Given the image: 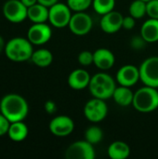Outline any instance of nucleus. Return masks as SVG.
<instances>
[{
	"instance_id": "nucleus-22",
	"label": "nucleus",
	"mask_w": 158,
	"mask_h": 159,
	"mask_svg": "<svg viewBox=\"0 0 158 159\" xmlns=\"http://www.w3.org/2000/svg\"><path fill=\"white\" fill-rule=\"evenodd\" d=\"M31 61L34 65L38 67H47L53 61V54L47 48H38L34 50Z\"/></svg>"
},
{
	"instance_id": "nucleus-5",
	"label": "nucleus",
	"mask_w": 158,
	"mask_h": 159,
	"mask_svg": "<svg viewBox=\"0 0 158 159\" xmlns=\"http://www.w3.org/2000/svg\"><path fill=\"white\" fill-rule=\"evenodd\" d=\"M139 68L142 84L158 89V56L145 59Z\"/></svg>"
},
{
	"instance_id": "nucleus-19",
	"label": "nucleus",
	"mask_w": 158,
	"mask_h": 159,
	"mask_svg": "<svg viewBox=\"0 0 158 159\" xmlns=\"http://www.w3.org/2000/svg\"><path fill=\"white\" fill-rule=\"evenodd\" d=\"M116 104L122 107H127L129 105H132L134 92L130 89L129 87L119 86L116 87L115 92L112 97Z\"/></svg>"
},
{
	"instance_id": "nucleus-14",
	"label": "nucleus",
	"mask_w": 158,
	"mask_h": 159,
	"mask_svg": "<svg viewBox=\"0 0 158 159\" xmlns=\"http://www.w3.org/2000/svg\"><path fill=\"white\" fill-rule=\"evenodd\" d=\"M123 18L124 16L120 12L114 9L102 16L100 21L101 29L108 34H115L122 28Z\"/></svg>"
},
{
	"instance_id": "nucleus-23",
	"label": "nucleus",
	"mask_w": 158,
	"mask_h": 159,
	"mask_svg": "<svg viewBox=\"0 0 158 159\" xmlns=\"http://www.w3.org/2000/svg\"><path fill=\"white\" fill-rule=\"evenodd\" d=\"M129 10L130 16L136 20H140L147 15V2L142 0H134L129 5Z\"/></svg>"
},
{
	"instance_id": "nucleus-16",
	"label": "nucleus",
	"mask_w": 158,
	"mask_h": 159,
	"mask_svg": "<svg viewBox=\"0 0 158 159\" xmlns=\"http://www.w3.org/2000/svg\"><path fill=\"white\" fill-rule=\"evenodd\" d=\"M90 79L91 76L88 71L78 68L70 73L67 82L71 89L74 90H81L86 88H88Z\"/></svg>"
},
{
	"instance_id": "nucleus-25",
	"label": "nucleus",
	"mask_w": 158,
	"mask_h": 159,
	"mask_svg": "<svg viewBox=\"0 0 158 159\" xmlns=\"http://www.w3.org/2000/svg\"><path fill=\"white\" fill-rule=\"evenodd\" d=\"M103 138V131L98 126H90L85 132V140L95 145L102 142Z\"/></svg>"
},
{
	"instance_id": "nucleus-8",
	"label": "nucleus",
	"mask_w": 158,
	"mask_h": 159,
	"mask_svg": "<svg viewBox=\"0 0 158 159\" xmlns=\"http://www.w3.org/2000/svg\"><path fill=\"white\" fill-rule=\"evenodd\" d=\"M64 157L66 159H94L96 152L93 144L88 141H76L66 148Z\"/></svg>"
},
{
	"instance_id": "nucleus-34",
	"label": "nucleus",
	"mask_w": 158,
	"mask_h": 159,
	"mask_svg": "<svg viewBox=\"0 0 158 159\" xmlns=\"http://www.w3.org/2000/svg\"><path fill=\"white\" fill-rule=\"evenodd\" d=\"M20 1H21V2L23 3V5L26 6L27 7L33 6V5H34V4H36V3H38L37 0H20Z\"/></svg>"
},
{
	"instance_id": "nucleus-9",
	"label": "nucleus",
	"mask_w": 158,
	"mask_h": 159,
	"mask_svg": "<svg viewBox=\"0 0 158 159\" xmlns=\"http://www.w3.org/2000/svg\"><path fill=\"white\" fill-rule=\"evenodd\" d=\"M28 7L20 0H7L3 6L5 18L12 23H20L27 18Z\"/></svg>"
},
{
	"instance_id": "nucleus-35",
	"label": "nucleus",
	"mask_w": 158,
	"mask_h": 159,
	"mask_svg": "<svg viewBox=\"0 0 158 159\" xmlns=\"http://www.w3.org/2000/svg\"><path fill=\"white\" fill-rule=\"evenodd\" d=\"M5 47H6V43H5V40L4 38L0 35V53L5 49Z\"/></svg>"
},
{
	"instance_id": "nucleus-12",
	"label": "nucleus",
	"mask_w": 158,
	"mask_h": 159,
	"mask_svg": "<svg viewBox=\"0 0 158 159\" xmlns=\"http://www.w3.org/2000/svg\"><path fill=\"white\" fill-rule=\"evenodd\" d=\"M49 131L57 137H66L74 129V122L68 116L61 115L53 117L48 125Z\"/></svg>"
},
{
	"instance_id": "nucleus-4",
	"label": "nucleus",
	"mask_w": 158,
	"mask_h": 159,
	"mask_svg": "<svg viewBox=\"0 0 158 159\" xmlns=\"http://www.w3.org/2000/svg\"><path fill=\"white\" fill-rule=\"evenodd\" d=\"M132 106L140 113H151L158 109L157 89L143 86L134 92Z\"/></svg>"
},
{
	"instance_id": "nucleus-20",
	"label": "nucleus",
	"mask_w": 158,
	"mask_h": 159,
	"mask_svg": "<svg viewBox=\"0 0 158 159\" xmlns=\"http://www.w3.org/2000/svg\"><path fill=\"white\" fill-rule=\"evenodd\" d=\"M29 134V129L27 125L23 121L12 122L9 125V129L7 131L8 138L16 143H20L24 141Z\"/></svg>"
},
{
	"instance_id": "nucleus-29",
	"label": "nucleus",
	"mask_w": 158,
	"mask_h": 159,
	"mask_svg": "<svg viewBox=\"0 0 158 159\" xmlns=\"http://www.w3.org/2000/svg\"><path fill=\"white\" fill-rule=\"evenodd\" d=\"M9 125H10V122L8 121V119L3 114L0 113V137L7 134Z\"/></svg>"
},
{
	"instance_id": "nucleus-1",
	"label": "nucleus",
	"mask_w": 158,
	"mask_h": 159,
	"mask_svg": "<svg viewBox=\"0 0 158 159\" xmlns=\"http://www.w3.org/2000/svg\"><path fill=\"white\" fill-rule=\"evenodd\" d=\"M0 113L10 123L24 121L29 113V105L22 96L17 93H9L5 95L0 101Z\"/></svg>"
},
{
	"instance_id": "nucleus-17",
	"label": "nucleus",
	"mask_w": 158,
	"mask_h": 159,
	"mask_svg": "<svg viewBox=\"0 0 158 159\" xmlns=\"http://www.w3.org/2000/svg\"><path fill=\"white\" fill-rule=\"evenodd\" d=\"M141 35L147 43L158 42V20L149 18L141 27Z\"/></svg>"
},
{
	"instance_id": "nucleus-15",
	"label": "nucleus",
	"mask_w": 158,
	"mask_h": 159,
	"mask_svg": "<svg viewBox=\"0 0 158 159\" xmlns=\"http://www.w3.org/2000/svg\"><path fill=\"white\" fill-rule=\"evenodd\" d=\"M115 62V54L108 48H101L93 52V64L102 71L111 69Z\"/></svg>"
},
{
	"instance_id": "nucleus-2",
	"label": "nucleus",
	"mask_w": 158,
	"mask_h": 159,
	"mask_svg": "<svg viewBox=\"0 0 158 159\" xmlns=\"http://www.w3.org/2000/svg\"><path fill=\"white\" fill-rule=\"evenodd\" d=\"M33 44L24 37H14L6 43L5 54L12 61L22 62L31 60L34 52Z\"/></svg>"
},
{
	"instance_id": "nucleus-24",
	"label": "nucleus",
	"mask_w": 158,
	"mask_h": 159,
	"mask_svg": "<svg viewBox=\"0 0 158 159\" xmlns=\"http://www.w3.org/2000/svg\"><path fill=\"white\" fill-rule=\"evenodd\" d=\"M115 0H93L92 7L99 15H104L115 9Z\"/></svg>"
},
{
	"instance_id": "nucleus-33",
	"label": "nucleus",
	"mask_w": 158,
	"mask_h": 159,
	"mask_svg": "<svg viewBox=\"0 0 158 159\" xmlns=\"http://www.w3.org/2000/svg\"><path fill=\"white\" fill-rule=\"evenodd\" d=\"M37 1H38V3H40L47 7H50L51 6L55 5L56 3L60 2V0H37Z\"/></svg>"
},
{
	"instance_id": "nucleus-30",
	"label": "nucleus",
	"mask_w": 158,
	"mask_h": 159,
	"mask_svg": "<svg viewBox=\"0 0 158 159\" xmlns=\"http://www.w3.org/2000/svg\"><path fill=\"white\" fill-rule=\"evenodd\" d=\"M147 42L142 38V35H140V36H135V37H133L132 39H131V41H130V45H131V47L134 48V49H142V48H143L144 47H145V44H146Z\"/></svg>"
},
{
	"instance_id": "nucleus-7",
	"label": "nucleus",
	"mask_w": 158,
	"mask_h": 159,
	"mask_svg": "<svg viewBox=\"0 0 158 159\" xmlns=\"http://www.w3.org/2000/svg\"><path fill=\"white\" fill-rule=\"evenodd\" d=\"M83 112L85 117L88 121L92 123H99L107 116L108 106L105 102V100L93 97L91 100L87 102Z\"/></svg>"
},
{
	"instance_id": "nucleus-10",
	"label": "nucleus",
	"mask_w": 158,
	"mask_h": 159,
	"mask_svg": "<svg viewBox=\"0 0 158 159\" xmlns=\"http://www.w3.org/2000/svg\"><path fill=\"white\" fill-rule=\"evenodd\" d=\"M68 27L74 35L83 36L90 33L93 27V20L85 11L74 12L72 15Z\"/></svg>"
},
{
	"instance_id": "nucleus-6",
	"label": "nucleus",
	"mask_w": 158,
	"mask_h": 159,
	"mask_svg": "<svg viewBox=\"0 0 158 159\" xmlns=\"http://www.w3.org/2000/svg\"><path fill=\"white\" fill-rule=\"evenodd\" d=\"M72 15V10L67 4L58 2L49 7L48 21L53 27L62 29L69 25Z\"/></svg>"
},
{
	"instance_id": "nucleus-31",
	"label": "nucleus",
	"mask_w": 158,
	"mask_h": 159,
	"mask_svg": "<svg viewBox=\"0 0 158 159\" xmlns=\"http://www.w3.org/2000/svg\"><path fill=\"white\" fill-rule=\"evenodd\" d=\"M136 25V19L133 18L132 16L129 15L123 18V24H122V28L126 29V30H131L135 27Z\"/></svg>"
},
{
	"instance_id": "nucleus-13",
	"label": "nucleus",
	"mask_w": 158,
	"mask_h": 159,
	"mask_svg": "<svg viewBox=\"0 0 158 159\" xmlns=\"http://www.w3.org/2000/svg\"><path fill=\"white\" fill-rule=\"evenodd\" d=\"M116 81L120 86L129 87L134 86L139 80L140 76V68L133 64L123 65L116 73Z\"/></svg>"
},
{
	"instance_id": "nucleus-21",
	"label": "nucleus",
	"mask_w": 158,
	"mask_h": 159,
	"mask_svg": "<svg viewBox=\"0 0 158 159\" xmlns=\"http://www.w3.org/2000/svg\"><path fill=\"white\" fill-rule=\"evenodd\" d=\"M107 154L111 159H126L130 156V147L125 142L115 141L108 146Z\"/></svg>"
},
{
	"instance_id": "nucleus-28",
	"label": "nucleus",
	"mask_w": 158,
	"mask_h": 159,
	"mask_svg": "<svg viewBox=\"0 0 158 159\" xmlns=\"http://www.w3.org/2000/svg\"><path fill=\"white\" fill-rule=\"evenodd\" d=\"M147 15L149 18L158 20V0H150L147 2Z\"/></svg>"
},
{
	"instance_id": "nucleus-18",
	"label": "nucleus",
	"mask_w": 158,
	"mask_h": 159,
	"mask_svg": "<svg viewBox=\"0 0 158 159\" xmlns=\"http://www.w3.org/2000/svg\"><path fill=\"white\" fill-rule=\"evenodd\" d=\"M48 12H49V7L40 3H36L28 7L27 18L33 23L47 22L48 20Z\"/></svg>"
},
{
	"instance_id": "nucleus-36",
	"label": "nucleus",
	"mask_w": 158,
	"mask_h": 159,
	"mask_svg": "<svg viewBox=\"0 0 158 159\" xmlns=\"http://www.w3.org/2000/svg\"><path fill=\"white\" fill-rule=\"evenodd\" d=\"M142 1H144V2H149L150 0H142Z\"/></svg>"
},
{
	"instance_id": "nucleus-3",
	"label": "nucleus",
	"mask_w": 158,
	"mask_h": 159,
	"mask_svg": "<svg viewBox=\"0 0 158 159\" xmlns=\"http://www.w3.org/2000/svg\"><path fill=\"white\" fill-rule=\"evenodd\" d=\"M116 88L115 79L104 72H100L91 76L88 89L94 98L108 100L113 97Z\"/></svg>"
},
{
	"instance_id": "nucleus-11",
	"label": "nucleus",
	"mask_w": 158,
	"mask_h": 159,
	"mask_svg": "<svg viewBox=\"0 0 158 159\" xmlns=\"http://www.w3.org/2000/svg\"><path fill=\"white\" fill-rule=\"evenodd\" d=\"M52 37L51 27L46 22L34 23L27 32L28 40L34 46H42L47 43Z\"/></svg>"
},
{
	"instance_id": "nucleus-26",
	"label": "nucleus",
	"mask_w": 158,
	"mask_h": 159,
	"mask_svg": "<svg viewBox=\"0 0 158 159\" xmlns=\"http://www.w3.org/2000/svg\"><path fill=\"white\" fill-rule=\"evenodd\" d=\"M93 0H67V5L72 11L79 12L87 10L90 6H92Z\"/></svg>"
},
{
	"instance_id": "nucleus-32",
	"label": "nucleus",
	"mask_w": 158,
	"mask_h": 159,
	"mask_svg": "<svg viewBox=\"0 0 158 159\" xmlns=\"http://www.w3.org/2000/svg\"><path fill=\"white\" fill-rule=\"evenodd\" d=\"M44 108H45V111L48 114V115H54L56 112H57V105L56 103L51 101V100H48L45 102V105H44Z\"/></svg>"
},
{
	"instance_id": "nucleus-27",
	"label": "nucleus",
	"mask_w": 158,
	"mask_h": 159,
	"mask_svg": "<svg viewBox=\"0 0 158 159\" xmlns=\"http://www.w3.org/2000/svg\"><path fill=\"white\" fill-rule=\"evenodd\" d=\"M78 62L82 66H89L93 64V52L88 50H83L78 54Z\"/></svg>"
}]
</instances>
